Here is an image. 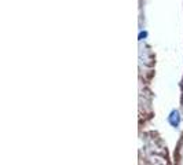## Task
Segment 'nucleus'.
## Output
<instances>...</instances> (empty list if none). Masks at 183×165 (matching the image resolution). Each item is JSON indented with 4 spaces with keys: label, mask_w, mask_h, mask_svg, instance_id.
<instances>
[{
    "label": "nucleus",
    "mask_w": 183,
    "mask_h": 165,
    "mask_svg": "<svg viewBox=\"0 0 183 165\" xmlns=\"http://www.w3.org/2000/svg\"><path fill=\"white\" fill-rule=\"evenodd\" d=\"M168 121H170L172 124V127H176L179 125V122H180V117H179V112L178 110H174V112L170 114V117H168Z\"/></svg>",
    "instance_id": "f257e3e1"
}]
</instances>
